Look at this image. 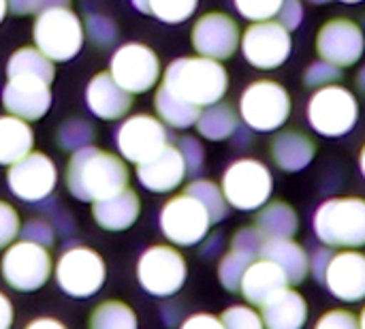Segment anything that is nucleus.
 Segmentation results:
<instances>
[{"mask_svg":"<svg viewBox=\"0 0 365 329\" xmlns=\"http://www.w3.org/2000/svg\"><path fill=\"white\" fill-rule=\"evenodd\" d=\"M53 265L56 263L49 255V248L19 240L4 250L0 274L11 289L19 293H32L47 285L49 276L53 274Z\"/></svg>","mask_w":365,"mask_h":329,"instance_id":"obj_8","label":"nucleus"},{"mask_svg":"<svg viewBox=\"0 0 365 329\" xmlns=\"http://www.w3.org/2000/svg\"><path fill=\"white\" fill-rule=\"evenodd\" d=\"M158 225L173 246H195L210 236V227L214 223L199 199L182 193L167 199L160 208Z\"/></svg>","mask_w":365,"mask_h":329,"instance_id":"obj_11","label":"nucleus"},{"mask_svg":"<svg viewBox=\"0 0 365 329\" xmlns=\"http://www.w3.org/2000/svg\"><path fill=\"white\" fill-rule=\"evenodd\" d=\"M6 184L17 199L26 203H38L47 199L58 184L56 163L47 154L32 150L28 156L9 167Z\"/></svg>","mask_w":365,"mask_h":329,"instance_id":"obj_15","label":"nucleus"},{"mask_svg":"<svg viewBox=\"0 0 365 329\" xmlns=\"http://www.w3.org/2000/svg\"><path fill=\"white\" fill-rule=\"evenodd\" d=\"M220 188L231 208L242 212L261 210L274 191V178L267 165L257 158H240L231 163L220 180Z\"/></svg>","mask_w":365,"mask_h":329,"instance_id":"obj_5","label":"nucleus"},{"mask_svg":"<svg viewBox=\"0 0 365 329\" xmlns=\"http://www.w3.org/2000/svg\"><path fill=\"white\" fill-rule=\"evenodd\" d=\"M178 150L182 152V156H184V163H186V169H188V173L190 176H195V173H199L201 169H203V161H205V152H203V148H201V143L195 139V137H180L178 139Z\"/></svg>","mask_w":365,"mask_h":329,"instance_id":"obj_44","label":"nucleus"},{"mask_svg":"<svg viewBox=\"0 0 365 329\" xmlns=\"http://www.w3.org/2000/svg\"><path fill=\"white\" fill-rule=\"evenodd\" d=\"M128 178L124 158L94 146L73 152L64 173L66 191L77 201L86 203H96L122 193L128 188Z\"/></svg>","mask_w":365,"mask_h":329,"instance_id":"obj_1","label":"nucleus"},{"mask_svg":"<svg viewBox=\"0 0 365 329\" xmlns=\"http://www.w3.org/2000/svg\"><path fill=\"white\" fill-rule=\"evenodd\" d=\"M21 240H28V242H34L38 246H45V248H51L53 244V227L47 223V221H41V218H30L26 225H21V231H19Z\"/></svg>","mask_w":365,"mask_h":329,"instance_id":"obj_43","label":"nucleus"},{"mask_svg":"<svg viewBox=\"0 0 365 329\" xmlns=\"http://www.w3.org/2000/svg\"><path fill=\"white\" fill-rule=\"evenodd\" d=\"M180 329H225V325H222L220 317H214L207 313H197V315L186 317Z\"/></svg>","mask_w":365,"mask_h":329,"instance_id":"obj_49","label":"nucleus"},{"mask_svg":"<svg viewBox=\"0 0 365 329\" xmlns=\"http://www.w3.org/2000/svg\"><path fill=\"white\" fill-rule=\"evenodd\" d=\"M163 86L197 107H210L227 94L229 73L222 62L212 58H178L165 69Z\"/></svg>","mask_w":365,"mask_h":329,"instance_id":"obj_2","label":"nucleus"},{"mask_svg":"<svg viewBox=\"0 0 365 329\" xmlns=\"http://www.w3.org/2000/svg\"><path fill=\"white\" fill-rule=\"evenodd\" d=\"M317 238L329 248L355 250L365 246V199L336 197L319 206L312 218Z\"/></svg>","mask_w":365,"mask_h":329,"instance_id":"obj_3","label":"nucleus"},{"mask_svg":"<svg viewBox=\"0 0 365 329\" xmlns=\"http://www.w3.org/2000/svg\"><path fill=\"white\" fill-rule=\"evenodd\" d=\"M357 88L365 94V66L359 71V75H357Z\"/></svg>","mask_w":365,"mask_h":329,"instance_id":"obj_54","label":"nucleus"},{"mask_svg":"<svg viewBox=\"0 0 365 329\" xmlns=\"http://www.w3.org/2000/svg\"><path fill=\"white\" fill-rule=\"evenodd\" d=\"M19 231H21V221L17 210L11 203L0 201V250H6L15 242Z\"/></svg>","mask_w":365,"mask_h":329,"instance_id":"obj_42","label":"nucleus"},{"mask_svg":"<svg viewBox=\"0 0 365 329\" xmlns=\"http://www.w3.org/2000/svg\"><path fill=\"white\" fill-rule=\"evenodd\" d=\"M235 9L242 17L255 21H267L274 19L280 13V6L284 0H233Z\"/></svg>","mask_w":365,"mask_h":329,"instance_id":"obj_40","label":"nucleus"},{"mask_svg":"<svg viewBox=\"0 0 365 329\" xmlns=\"http://www.w3.org/2000/svg\"><path fill=\"white\" fill-rule=\"evenodd\" d=\"M188 276L184 255L169 244H156L141 253L137 261V280L143 291L154 298L175 295Z\"/></svg>","mask_w":365,"mask_h":329,"instance_id":"obj_10","label":"nucleus"},{"mask_svg":"<svg viewBox=\"0 0 365 329\" xmlns=\"http://www.w3.org/2000/svg\"><path fill=\"white\" fill-rule=\"evenodd\" d=\"M184 193L190 195V197H195V199H199V201L205 206V210H207L212 223H220V221L227 216L229 203H227V199H225L222 188H220L216 182H212V180H192V182L184 188Z\"/></svg>","mask_w":365,"mask_h":329,"instance_id":"obj_33","label":"nucleus"},{"mask_svg":"<svg viewBox=\"0 0 365 329\" xmlns=\"http://www.w3.org/2000/svg\"><path fill=\"white\" fill-rule=\"evenodd\" d=\"M141 214V199L133 188H124L122 193L92 203L94 223L111 233L130 229Z\"/></svg>","mask_w":365,"mask_h":329,"instance_id":"obj_24","label":"nucleus"},{"mask_svg":"<svg viewBox=\"0 0 365 329\" xmlns=\"http://www.w3.org/2000/svg\"><path fill=\"white\" fill-rule=\"evenodd\" d=\"M364 49V30L346 17L325 21L317 34V51L321 60L331 62L338 69L353 66L355 62H359Z\"/></svg>","mask_w":365,"mask_h":329,"instance_id":"obj_16","label":"nucleus"},{"mask_svg":"<svg viewBox=\"0 0 365 329\" xmlns=\"http://www.w3.org/2000/svg\"><path fill=\"white\" fill-rule=\"evenodd\" d=\"M220 321L225 329H265L261 313H257L252 306H231L220 315Z\"/></svg>","mask_w":365,"mask_h":329,"instance_id":"obj_38","label":"nucleus"},{"mask_svg":"<svg viewBox=\"0 0 365 329\" xmlns=\"http://www.w3.org/2000/svg\"><path fill=\"white\" fill-rule=\"evenodd\" d=\"M88 329H139V321L126 302L105 300L92 310Z\"/></svg>","mask_w":365,"mask_h":329,"instance_id":"obj_31","label":"nucleus"},{"mask_svg":"<svg viewBox=\"0 0 365 329\" xmlns=\"http://www.w3.org/2000/svg\"><path fill=\"white\" fill-rule=\"evenodd\" d=\"M34 148V133L30 124L15 116H0V165H15Z\"/></svg>","mask_w":365,"mask_h":329,"instance_id":"obj_27","label":"nucleus"},{"mask_svg":"<svg viewBox=\"0 0 365 329\" xmlns=\"http://www.w3.org/2000/svg\"><path fill=\"white\" fill-rule=\"evenodd\" d=\"M263 244H265V238L255 227H242L231 238V250L242 255V257H246L248 261L261 259Z\"/></svg>","mask_w":365,"mask_h":329,"instance_id":"obj_37","label":"nucleus"},{"mask_svg":"<svg viewBox=\"0 0 365 329\" xmlns=\"http://www.w3.org/2000/svg\"><path fill=\"white\" fill-rule=\"evenodd\" d=\"M308 122L323 137H342L353 131L359 118L355 94L338 83L319 88L308 101Z\"/></svg>","mask_w":365,"mask_h":329,"instance_id":"obj_9","label":"nucleus"},{"mask_svg":"<svg viewBox=\"0 0 365 329\" xmlns=\"http://www.w3.org/2000/svg\"><path fill=\"white\" fill-rule=\"evenodd\" d=\"M359 169H361V173H364L365 178V146L361 148V154H359Z\"/></svg>","mask_w":365,"mask_h":329,"instance_id":"obj_55","label":"nucleus"},{"mask_svg":"<svg viewBox=\"0 0 365 329\" xmlns=\"http://www.w3.org/2000/svg\"><path fill=\"white\" fill-rule=\"evenodd\" d=\"M83 32L96 47H109L118 39V28L115 24L105 17V15H88L86 17V28Z\"/></svg>","mask_w":365,"mask_h":329,"instance_id":"obj_39","label":"nucleus"},{"mask_svg":"<svg viewBox=\"0 0 365 329\" xmlns=\"http://www.w3.org/2000/svg\"><path fill=\"white\" fill-rule=\"evenodd\" d=\"M342 2H349V4H355V2H361V0H342Z\"/></svg>","mask_w":365,"mask_h":329,"instance_id":"obj_59","label":"nucleus"},{"mask_svg":"<svg viewBox=\"0 0 365 329\" xmlns=\"http://www.w3.org/2000/svg\"><path fill=\"white\" fill-rule=\"evenodd\" d=\"M308 2H312V4H325V2H329V0H308Z\"/></svg>","mask_w":365,"mask_h":329,"instance_id":"obj_58","label":"nucleus"},{"mask_svg":"<svg viewBox=\"0 0 365 329\" xmlns=\"http://www.w3.org/2000/svg\"><path fill=\"white\" fill-rule=\"evenodd\" d=\"M32 41L51 62H66L83 45V24L68 6L45 9L34 19Z\"/></svg>","mask_w":365,"mask_h":329,"instance_id":"obj_4","label":"nucleus"},{"mask_svg":"<svg viewBox=\"0 0 365 329\" xmlns=\"http://www.w3.org/2000/svg\"><path fill=\"white\" fill-rule=\"evenodd\" d=\"M6 11H9V4H6V0H0V21L4 19Z\"/></svg>","mask_w":365,"mask_h":329,"instance_id":"obj_56","label":"nucleus"},{"mask_svg":"<svg viewBox=\"0 0 365 329\" xmlns=\"http://www.w3.org/2000/svg\"><path fill=\"white\" fill-rule=\"evenodd\" d=\"M261 257L274 261L287 274L291 285L304 283L310 274V257L295 240H265Z\"/></svg>","mask_w":365,"mask_h":329,"instance_id":"obj_26","label":"nucleus"},{"mask_svg":"<svg viewBox=\"0 0 365 329\" xmlns=\"http://www.w3.org/2000/svg\"><path fill=\"white\" fill-rule=\"evenodd\" d=\"M314 329H361L359 328V317H355L351 310L344 308H334L321 315Z\"/></svg>","mask_w":365,"mask_h":329,"instance_id":"obj_45","label":"nucleus"},{"mask_svg":"<svg viewBox=\"0 0 365 329\" xmlns=\"http://www.w3.org/2000/svg\"><path fill=\"white\" fill-rule=\"evenodd\" d=\"M276 17H278L276 21H280L289 32L297 30L302 26V21H304V4H302V0H284L282 6H280V13Z\"/></svg>","mask_w":365,"mask_h":329,"instance_id":"obj_47","label":"nucleus"},{"mask_svg":"<svg viewBox=\"0 0 365 329\" xmlns=\"http://www.w3.org/2000/svg\"><path fill=\"white\" fill-rule=\"evenodd\" d=\"M115 146L124 161L141 165L169 146V131L160 118L135 113L120 124L115 133Z\"/></svg>","mask_w":365,"mask_h":329,"instance_id":"obj_14","label":"nucleus"},{"mask_svg":"<svg viewBox=\"0 0 365 329\" xmlns=\"http://www.w3.org/2000/svg\"><path fill=\"white\" fill-rule=\"evenodd\" d=\"M154 109L167 126L180 128V131L195 126L199 116H201V107H197V105L180 98L178 94L169 92L163 83L154 94Z\"/></svg>","mask_w":365,"mask_h":329,"instance_id":"obj_29","label":"nucleus"},{"mask_svg":"<svg viewBox=\"0 0 365 329\" xmlns=\"http://www.w3.org/2000/svg\"><path fill=\"white\" fill-rule=\"evenodd\" d=\"M342 77V69L334 66L331 62H325V60H319L314 64H310L304 73V83L308 88H325V86H331L336 83L338 79Z\"/></svg>","mask_w":365,"mask_h":329,"instance_id":"obj_41","label":"nucleus"},{"mask_svg":"<svg viewBox=\"0 0 365 329\" xmlns=\"http://www.w3.org/2000/svg\"><path fill=\"white\" fill-rule=\"evenodd\" d=\"M141 13H150V0H130Z\"/></svg>","mask_w":365,"mask_h":329,"instance_id":"obj_53","label":"nucleus"},{"mask_svg":"<svg viewBox=\"0 0 365 329\" xmlns=\"http://www.w3.org/2000/svg\"><path fill=\"white\" fill-rule=\"evenodd\" d=\"M13 75H36L51 83L56 69H53V62L43 51L28 45L11 54L6 62V77H13Z\"/></svg>","mask_w":365,"mask_h":329,"instance_id":"obj_32","label":"nucleus"},{"mask_svg":"<svg viewBox=\"0 0 365 329\" xmlns=\"http://www.w3.org/2000/svg\"><path fill=\"white\" fill-rule=\"evenodd\" d=\"M240 116L250 131H278L291 116V96L278 81L257 79L242 92Z\"/></svg>","mask_w":365,"mask_h":329,"instance_id":"obj_6","label":"nucleus"},{"mask_svg":"<svg viewBox=\"0 0 365 329\" xmlns=\"http://www.w3.org/2000/svg\"><path fill=\"white\" fill-rule=\"evenodd\" d=\"M265 329H304L308 321V302L291 287L276 293L261 306Z\"/></svg>","mask_w":365,"mask_h":329,"instance_id":"obj_25","label":"nucleus"},{"mask_svg":"<svg viewBox=\"0 0 365 329\" xmlns=\"http://www.w3.org/2000/svg\"><path fill=\"white\" fill-rule=\"evenodd\" d=\"M2 107L9 116L36 122L51 107V83L36 75H13L2 90Z\"/></svg>","mask_w":365,"mask_h":329,"instance_id":"obj_18","label":"nucleus"},{"mask_svg":"<svg viewBox=\"0 0 365 329\" xmlns=\"http://www.w3.org/2000/svg\"><path fill=\"white\" fill-rule=\"evenodd\" d=\"M56 141L62 150L66 152H77L81 148L92 146L94 141V126L81 118H71L58 126Z\"/></svg>","mask_w":365,"mask_h":329,"instance_id":"obj_34","label":"nucleus"},{"mask_svg":"<svg viewBox=\"0 0 365 329\" xmlns=\"http://www.w3.org/2000/svg\"><path fill=\"white\" fill-rule=\"evenodd\" d=\"M331 257H334V253H331L329 246H327V248L314 250V255L310 257V272L314 274V278H317L321 285H325V276H327V268H329Z\"/></svg>","mask_w":365,"mask_h":329,"instance_id":"obj_48","label":"nucleus"},{"mask_svg":"<svg viewBox=\"0 0 365 329\" xmlns=\"http://www.w3.org/2000/svg\"><path fill=\"white\" fill-rule=\"evenodd\" d=\"M272 161L287 173L306 169L317 156V143L297 128L280 131L269 143Z\"/></svg>","mask_w":365,"mask_h":329,"instance_id":"obj_23","label":"nucleus"},{"mask_svg":"<svg viewBox=\"0 0 365 329\" xmlns=\"http://www.w3.org/2000/svg\"><path fill=\"white\" fill-rule=\"evenodd\" d=\"M289 278L287 274L269 259H257L255 263H250V268L246 270L242 285H240V293L244 295V300L252 306H263L267 300H272L276 293L284 291L289 287Z\"/></svg>","mask_w":365,"mask_h":329,"instance_id":"obj_22","label":"nucleus"},{"mask_svg":"<svg viewBox=\"0 0 365 329\" xmlns=\"http://www.w3.org/2000/svg\"><path fill=\"white\" fill-rule=\"evenodd\" d=\"M24 329H66V325L53 317H36L32 319Z\"/></svg>","mask_w":365,"mask_h":329,"instance_id":"obj_52","label":"nucleus"},{"mask_svg":"<svg viewBox=\"0 0 365 329\" xmlns=\"http://www.w3.org/2000/svg\"><path fill=\"white\" fill-rule=\"evenodd\" d=\"M53 278L71 298L86 300L96 295L107 278L105 259L88 246H71L66 248L53 265Z\"/></svg>","mask_w":365,"mask_h":329,"instance_id":"obj_7","label":"nucleus"},{"mask_svg":"<svg viewBox=\"0 0 365 329\" xmlns=\"http://www.w3.org/2000/svg\"><path fill=\"white\" fill-rule=\"evenodd\" d=\"M15 321V310L11 300L0 291V329H11Z\"/></svg>","mask_w":365,"mask_h":329,"instance_id":"obj_50","label":"nucleus"},{"mask_svg":"<svg viewBox=\"0 0 365 329\" xmlns=\"http://www.w3.org/2000/svg\"><path fill=\"white\" fill-rule=\"evenodd\" d=\"M199 0H150V13L165 24H182L197 11Z\"/></svg>","mask_w":365,"mask_h":329,"instance_id":"obj_36","label":"nucleus"},{"mask_svg":"<svg viewBox=\"0 0 365 329\" xmlns=\"http://www.w3.org/2000/svg\"><path fill=\"white\" fill-rule=\"evenodd\" d=\"M250 263L255 261H248L246 257L229 250L220 263H218V280L220 285L229 291V293H240V285H242V278L246 274V270L250 268Z\"/></svg>","mask_w":365,"mask_h":329,"instance_id":"obj_35","label":"nucleus"},{"mask_svg":"<svg viewBox=\"0 0 365 329\" xmlns=\"http://www.w3.org/2000/svg\"><path fill=\"white\" fill-rule=\"evenodd\" d=\"M248 64L261 71H274L282 66L293 49L291 32L276 19L255 21L246 28L240 43Z\"/></svg>","mask_w":365,"mask_h":329,"instance_id":"obj_12","label":"nucleus"},{"mask_svg":"<svg viewBox=\"0 0 365 329\" xmlns=\"http://www.w3.org/2000/svg\"><path fill=\"white\" fill-rule=\"evenodd\" d=\"M88 109L101 120H120L133 107V94L126 92L109 71L96 73L86 88Z\"/></svg>","mask_w":365,"mask_h":329,"instance_id":"obj_21","label":"nucleus"},{"mask_svg":"<svg viewBox=\"0 0 365 329\" xmlns=\"http://www.w3.org/2000/svg\"><path fill=\"white\" fill-rule=\"evenodd\" d=\"M186 176H188V169H186L184 156L178 150V146H171V143L163 148L150 161L137 165V180L141 182V186L158 195L171 193L178 186H182Z\"/></svg>","mask_w":365,"mask_h":329,"instance_id":"obj_20","label":"nucleus"},{"mask_svg":"<svg viewBox=\"0 0 365 329\" xmlns=\"http://www.w3.org/2000/svg\"><path fill=\"white\" fill-rule=\"evenodd\" d=\"M192 47L199 56L212 58V60H227L231 58L240 43V26L235 24L233 17L227 13H205L195 21V28L190 32Z\"/></svg>","mask_w":365,"mask_h":329,"instance_id":"obj_17","label":"nucleus"},{"mask_svg":"<svg viewBox=\"0 0 365 329\" xmlns=\"http://www.w3.org/2000/svg\"><path fill=\"white\" fill-rule=\"evenodd\" d=\"M9 11L15 15H32V13H41L45 9H53V6H68L71 0H6Z\"/></svg>","mask_w":365,"mask_h":329,"instance_id":"obj_46","label":"nucleus"},{"mask_svg":"<svg viewBox=\"0 0 365 329\" xmlns=\"http://www.w3.org/2000/svg\"><path fill=\"white\" fill-rule=\"evenodd\" d=\"M359 328L365 329V306H364V310L359 313Z\"/></svg>","mask_w":365,"mask_h":329,"instance_id":"obj_57","label":"nucleus"},{"mask_svg":"<svg viewBox=\"0 0 365 329\" xmlns=\"http://www.w3.org/2000/svg\"><path fill=\"white\" fill-rule=\"evenodd\" d=\"M222 248H225V236H222V233H212V238H205V244H203L201 255H203V257H214V255H218Z\"/></svg>","mask_w":365,"mask_h":329,"instance_id":"obj_51","label":"nucleus"},{"mask_svg":"<svg viewBox=\"0 0 365 329\" xmlns=\"http://www.w3.org/2000/svg\"><path fill=\"white\" fill-rule=\"evenodd\" d=\"M111 77L133 96L152 90L160 79V60L156 51L143 43L120 45L109 64Z\"/></svg>","mask_w":365,"mask_h":329,"instance_id":"obj_13","label":"nucleus"},{"mask_svg":"<svg viewBox=\"0 0 365 329\" xmlns=\"http://www.w3.org/2000/svg\"><path fill=\"white\" fill-rule=\"evenodd\" d=\"M325 287L329 293L346 304L364 302L365 300V255L359 250H340L334 253Z\"/></svg>","mask_w":365,"mask_h":329,"instance_id":"obj_19","label":"nucleus"},{"mask_svg":"<svg viewBox=\"0 0 365 329\" xmlns=\"http://www.w3.org/2000/svg\"><path fill=\"white\" fill-rule=\"evenodd\" d=\"M255 229L265 240H293L299 229V218L295 208L287 201H272L259 210L255 218Z\"/></svg>","mask_w":365,"mask_h":329,"instance_id":"obj_28","label":"nucleus"},{"mask_svg":"<svg viewBox=\"0 0 365 329\" xmlns=\"http://www.w3.org/2000/svg\"><path fill=\"white\" fill-rule=\"evenodd\" d=\"M197 131L201 137L210 141H225L235 135L237 131V113L229 103H216L201 109L197 120Z\"/></svg>","mask_w":365,"mask_h":329,"instance_id":"obj_30","label":"nucleus"}]
</instances>
